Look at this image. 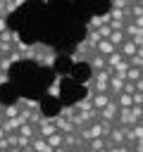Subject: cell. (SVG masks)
<instances>
[{"instance_id": "1", "label": "cell", "mask_w": 143, "mask_h": 152, "mask_svg": "<svg viewBox=\"0 0 143 152\" xmlns=\"http://www.w3.org/2000/svg\"><path fill=\"white\" fill-rule=\"evenodd\" d=\"M117 112H119V104H117L114 97H112L102 109H98V119H100V121H110V124H114V121H117Z\"/></svg>"}, {"instance_id": "2", "label": "cell", "mask_w": 143, "mask_h": 152, "mask_svg": "<svg viewBox=\"0 0 143 152\" xmlns=\"http://www.w3.org/2000/svg\"><path fill=\"white\" fill-rule=\"evenodd\" d=\"M107 140L110 145H126V126H112L110 133H107Z\"/></svg>"}, {"instance_id": "3", "label": "cell", "mask_w": 143, "mask_h": 152, "mask_svg": "<svg viewBox=\"0 0 143 152\" xmlns=\"http://www.w3.org/2000/svg\"><path fill=\"white\" fill-rule=\"evenodd\" d=\"M124 81H126V78H124V74H112V76H110V81H107V90H110V95H112V97L122 93Z\"/></svg>"}, {"instance_id": "4", "label": "cell", "mask_w": 143, "mask_h": 152, "mask_svg": "<svg viewBox=\"0 0 143 152\" xmlns=\"http://www.w3.org/2000/svg\"><path fill=\"white\" fill-rule=\"evenodd\" d=\"M52 124H55V128H57L60 133H64V135H67V133H76V126H74L69 119L60 116V114H57V116H52Z\"/></svg>"}, {"instance_id": "5", "label": "cell", "mask_w": 143, "mask_h": 152, "mask_svg": "<svg viewBox=\"0 0 143 152\" xmlns=\"http://www.w3.org/2000/svg\"><path fill=\"white\" fill-rule=\"evenodd\" d=\"M86 150H105V147H110V140L105 138V135H100V138H91V140H86V142H81Z\"/></svg>"}, {"instance_id": "6", "label": "cell", "mask_w": 143, "mask_h": 152, "mask_svg": "<svg viewBox=\"0 0 143 152\" xmlns=\"http://www.w3.org/2000/svg\"><path fill=\"white\" fill-rule=\"evenodd\" d=\"M29 147H31L33 152H55V150H52V147L48 145V140H45V138H41V135H33V138H31V145H29Z\"/></svg>"}, {"instance_id": "7", "label": "cell", "mask_w": 143, "mask_h": 152, "mask_svg": "<svg viewBox=\"0 0 143 152\" xmlns=\"http://www.w3.org/2000/svg\"><path fill=\"white\" fill-rule=\"evenodd\" d=\"M93 52H98V55H102V57H107V55H112V52H117V48L110 43V40H100V43H95L93 48H91Z\"/></svg>"}, {"instance_id": "8", "label": "cell", "mask_w": 143, "mask_h": 152, "mask_svg": "<svg viewBox=\"0 0 143 152\" xmlns=\"http://www.w3.org/2000/svg\"><path fill=\"white\" fill-rule=\"evenodd\" d=\"M110 100H112V95H110V93H95V95H91V104H93L95 109H102Z\"/></svg>"}, {"instance_id": "9", "label": "cell", "mask_w": 143, "mask_h": 152, "mask_svg": "<svg viewBox=\"0 0 143 152\" xmlns=\"http://www.w3.org/2000/svg\"><path fill=\"white\" fill-rule=\"evenodd\" d=\"M117 52H119L122 57H126V59H129V57H133V55L138 52V48H136V45H133L131 40H124V43H122V45L117 48Z\"/></svg>"}, {"instance_id": "10", "label": "cell", "mask_w": 143, "mask_h": 152, "mask_svg": "<svg viewBox=\"0 0 143 152\" xmlns=\"http://www.w3.org/2000/svg\"><path fill=\"white\" fill-rule=\"evenodd\" d=\"M19 109H21V104H19V102L7 104V107H0V116H2V119H14V116L19 114Z\"/></svg>"}, {"instance_id": "11", "label": "cell", "mask_w": 143, "mask_h": 152, "mask_svg": "<svg viewBox=\"0 0 143 152\" xmlns=\"http://www.w3.org/2000/svg\"><path fill=\"white\" fill-rule=\"evenodd\" d=\"M105 24H110V14H95V17H91L88 28H100V26H105Z\"/></svg>"}, {"instance_id": "12", "label": "cell", "mask_w": 143, "mask_h": 152, "mask_svg": "<svg viewBox=\"0 0 143 152\" xmlns=\"http://www.w3.org/2000/svg\"><path fill=\"white\" fill-rule=\"evenodd\" d=\"M0 126L5 128V133H17L21 124H19V119L14 116V119H2V121H0Z\"/></svg>"}, {"instance_id": "13", "label": "cell", "mask_w": 143, "mask_h": 152, "mask_svg": "<svg viewBox=\"0 0 143 152\" xmlns=\"http://www.w3.org/2000/svg\"><path fill=\"white\" fill-rule=\"evenodd\" d=\"M45 140H48V145H50L52 150H57V147H62V145H64V133H60V131H57V133L48 135Z\"/></svg>"}, {"instance_id": "14", "label": "cell", "mask_w": 143, "mask_h": 152, "mask_svg": "<svg viewBox=\"0 0 143 152\" xmlns=\"http://www.w3.org/2000/svg\"><path fill=\"white\" fill-rule=\"evenodd\" d=\"M105 59H107V69H112V71H114V69H117V66H119V64H122L126 57H122L119 52H112V55H107Z\"/></svg>"}, {"instance_id": "15", "label": "cell", "mask_w": 143, "mask_h": 152, "mask_svg": "<svg viewBox=\"0 0 143 152\" xmlns=\"http://www.w3.org/2000/svg\"><path fill=\"white\" fill-rule=\"evenodd\" d=\"M17 133L19 135H26V138H33V135H38V128H36V124H21Z\"/></svg>"}, {"instance_id": "16", "label": "cell", "mask_w": 143, "mask_h": 152, "mask_svg": "<svg viewBox=\"0 0 143 152\" xmlns=\"http://www.w3.org/2000/svg\"><path fill=\"white\" fill-rule=\"evenodd\" d=\"M107 40H110V43H112L114 48H119V45H122L124 40H129V38H126V33H124V31H112Z\"/></svg>"}, {"instance_id": "17", "label": "cell", "mask_w": 143, "mask_h": 152, "mask_svg": "<svg viewBox=\"0 0 143 152\" xmlns=\"http://www.w3.org/2000/svg\"><path fill=\"white\" fill-rule=\"evenodd\" d=\"M114 102H117L119 107H133V100H131L129 93H119V95H114Z\"/></svg>"}, {"instance_id": "18", "label": "cell", "mask_w": 143, "mask_h": 152, "mask_svg": "<svg viewBox=\"0 0 143 152\" xmlns=\"http://www.w3.org/2000/svg\"><path fill=\"white\" fill-rule=\"evenodd\" d=\"M0 40H2V43H7V45H14V43H19V36H17L14 31H10V28H7V31H2V33H0Z\"/></svg>"}, {"instance_id": "19", "label": "cell", "mask_w": 143, "mask_h": 152, "mask_svg": "<svg viewBox=\"0 0 143 152\" xmlns=\"http://www.w3.org/2000/svg\"><path fill=\"white\" fill-rule=\"evenodd\" d=\"M141 74H143L141 69H136V66H129V69H126V74H124V78H126V81H138V78H141Z\"/></svg>"}, {"instance_id": "20", "label": "cell", "mask_w": 143, "mask_h": 152, "mask_svg": "<svg viewBox=\"0 0 143 152\" xmlns=\"http://www.w3.org/2000/svg\"><path fill=\"white\" fill-rule=\"evenodd\" d=\"M29 145H31V138H26V135H19V133H17V147H19V150H26Z\"/></svg>"}, {"instance_id": "21", "label": "cell", "mask_w": 143, "mask_h": 152, "mask_svg": "<svg viewBox=\"0 0 143 152\" xmlns=\"http://www.w3.org/2000/svg\"><path fill=\"white\" fill-rule=\"evenodd\" d=\"M133 0H112V7L114 10H129Z\"/></svg>"}, {"instance_id": "22", "label": "cell", "mask_w": 143, "mask_h": 152, "mask_svg": "<svg viewBox=\"0 0 143 152\" xmlns=\"http://www.w3.org/2000/svg\"><path fill=\"white\" fill-rule=\"evenodd\" d=\"M98 33H100V38H102V40H107V38H110V33H112V26H110V24H105V26H100V28H98Z\"/></svg>"}, {"instance_id": "23", "label": "cell", "mask_w": 143, "mask_h": 152, "mask_svg": "<svg viewBox=\"0 0 143 152\" xmlns=\"http://www.w3.org/2000/svg\"><path fill=\"white\" fill-rule=\"evenodd\" d=\"M122 93H129V95H133V93H136V81H124V88H122Z\"/></svg>"}, {"instance_id": "24", "label": "cell", "mask_w": 143, "mask_h": 152, "mask_svg": "<svg viewBox=\"0 0 143 152\" xmlns=\"http://www.w3.org/2000/svg\"><path fill=\"white\" fill-rule=\"evenodd\" d=\"M74 112H76V109H74V104H69V107H62V109H60V116L72 119V116H74Z\"/></svg>"}, {"instance_id": "25", "label": "cell", "mask_w": 143, "mask_h": 152, "mask_svg": "<svg viewBox=\"0 0 143 152\" xmlns=\"http://www.w3.org/2000/svg\"><path fill=\"white\" fill-rule=\"evenodd\" d=\"M129 64H131V66H136V69H141V71H143V57H138V55H133V57H129Z\"/></svg>"}, {"instance_id": "26", "label": "cell", "mask_w": 143, "mask_h": 152, "mask_svg": "<svg viewBox=\"0 0 143 152\" xmlns=\"http://www.w3.org/2000/svg\"><path fill=\"white\" fill-rule=\"evenodd\" d=\"M10 66H12V62L2 55V59H0V74H7V71H10Z\"/></svg>"}, {"instance_id": "27", "label": "cell", "mask_w": 143, "mask_h": 152, "mask_svg": "<svg viewBox=\"0 0 143 152\" xmlns=\"http://www.w3.org/2000/svg\"><path fill=\"white\" fill-rule=\"evenodd\" d=\"M5 57H7V59H10V62H12V64H14V62H19V59H21V52H19V50H17V48H14V50H12V52H10V55H5Z\"/></svg>"}, {"instance_id": "28", "label": "cell", "mask_w": 143, "mask_h": 152, "mask_svg": "<svg viewBox=\"0 0 143 152\" xmlns=\"http://www.w3.org/2000/svg\"><path fill=\"white\" fill-rule=\"evenodd\" d=\"M24 2H26V0H12V2H10V5H7V14H12V12H14V10H17V7H21V5H24Z\"/></svg>"}, {"instance_id": "29", "label": "cell", "mask_w": 143, "mask_h": 152, "mask_svg": "<svg viewBox=\"0 0 143 152\" xmlns=\"http://www.w3.org/2000/svg\"><path fill=\"white\" fill-rule=\"evenodd\" d=\"M131 100H133V104H136V107H141V104H143V93H133V95H131Z\"/></svg>"}, {"instance_id": "30", "label": "cell", "mask_w": 143, "mask_h": 152, "mask_svg": "<svg viewBox=\"0 0 143 152\" xmlns=\"http://www.w3.org/2000/svg\"><path fill=\"white\" fill-rule=\"evenodd\" d=\"M48 93H50V95H57V93H60V78H57V81H55V83L48 88Z\"/></svg>"}, {"instance_id": "31", "label": "cell", "mask_w": 143, "mask_h": 152, "mask_svg": "<svg viewBox=\"0 0 143 152\" xmlns=\"http://www.w3.org/2000/svg\"><path fill=\"white\" fill-rule=\"evenodd\" d=\"M131 21H133L138 28H143V14H138V17H131Z\"/></svg>"}, {"instance_id": "32", "label": "cell", "mask_w": 143, "mask_h": 152, "mask_svg": "<svg viewBox=\"0 0 143 152\" xmlns=\"http://www.w3.org/2000/svg\"><path fill=\"white\" fill-rule=\"evenodd\" d=\"M7 147H10V142H7V135H2V138H0V150L5 152Z\"/></svg>"}, {"instance_id": "33", "label": "cell", "mask_w": 143, "mask_h": 152, "mask_svg": "<svg viewBox=\"0 0 143 152\" xmlns=\"http://www.w3.org/2000/svg\"><path fill=\"white\" fill-rule=\"evenodd\" d=\"M7 31V17H0V33Z\"/></svg>"}, {"instance_id": "34", "label": "cell", "mask_w": 143, "mask_h": 152, "mask_svg": "<svg viewBox=\"0 0 143 152\" xmlns=\"http://www.w3.org/2000/svg\"><path fill=\"white\" fill-rule=\"evenodd\" d=\"M136 93H143V78L136 81Z\"/></svg>"}, {"instance_id": "35", "label": "cell", "mask_w": 143, "mask_h": 152, "mask_svg": "<svg viewBox=\"0 0 143 152\" xmlns=\"http://www.w3.org/2000/svg\"><path fill=\"white\" fill-rule=\"evenodd\" d=\"M5 152H24V150H19V147H17V145H12V147H7V150H5Z\"/></svg>"}, {"instance_id": "36", "label": "cell", "mask_w": 143, "mask_h": 152, "mask_svg": "<svg viewBox=\"0 0 143 152\" xmlns=\"http://www.w3.org/2000/svg\"><path fill=\"white\" fill-rule=\"evenodd\" d=\"M69 152H86V147H83V145H79V147H72Z\"/></svg>"}, {"instance_id": "37", "label": "cell", "mask_w": 143, "mask_h": 152, "mask_svg": "<svg viewBox=\"0 0 143 152\" xmlns=\"http://www.w3.org/2000/svg\"><path fill=\"white\" fill-rule=\"evenodd\" d=\"M55 152H69V150H67V147H64V145H62V147H57V150H55Z\"/></svg>"}, {"instance_id": "38", "label": "cell", "mask_w": 143, "mask_h": 152, "mask_svg": "<svg viewBox=\"0 0 143 152\" xmlns=\"http://www.w3.org/2000/svg\"><path fill=\"white\" fill-rule=\"evenodd\" d=\"M136 55H138V57H143V45L138 48V52H136Z\"/></svg>"}, {"instance_id": "39", "label": "cell", "mask_w": 143, "mask_h": 152, "mask_svg": "<svg viewBox=\"0 0 143 152\" xmlns=\"http://www.w3.org/2000/svg\"><path fill=\"white\" fill-rule=\"evenodd\" d=\"M141 121H143V104H141Z\"/></svg>"}, {"instance_id": "40", "label": "cell", "mask_w": 143, "mask_h": 152, "mask_svg": "<svg viewBox=\"0 0 143 152\" xmlns=\"http://www.w3.org/2000/svg\"><path fill=\"white\" fill-rule=\"evenodd\" d=\"M0 55H2V40H0Z\"/></svg>"}, {"instance_id": "41", "label": "cell", "mask_w": 143, "mask_h": 152, "mask_svg": "<svg viewBox=\"0 0 143 152\" xmlns=\"http://www.w3.org/2000/svg\"><path fill=\"white\" fill-rule=\"evenodd\" d=\"M24 152H33V150H31V147H26V150H24Z\"/></svg>"}, {"instance_id": "42", "label": "cell", "mask_w": 143, "mask_h": 152, "mask_svg": "<svg viewBox=\"0 0 143 152\" xmlns=\"http://www.w3.org/2000/svg\"><path fill=\"white\" fill-rule=\"evenodd\" d=\"M126 152H133V150H131V147H129V150H126Z\"/></svg>"}, {"instance_id": "43", "label": "cell", "mask_w": 143, "mask_h": 152, "mask_svg": "<svg viewBox=\"0 0 143 152\" xmlns=\"http://www.w3.org/2000/svg\"><path fill=\"white\" fill-rule=\"evenodd\" d=\"M0 59H2V55H0Z\"/></svg>"}, {"instance_id": "44", "label": "cell", "mask_w": 143, "mask_h": 152, "mask_svg": "<svg viewBox=\"0 0 143 152\" xmlns=\"http://www.w3.org/2000/svg\"><path fill=\"white\" fill-rule=\"evenodd\" d=\"M141 78H143V74H141Z\"/></svg>"}, {"instance_id": "45", "label": "cell", "mask_w": 143, "mask_h": 152, "mask_svg": "<svg viewBox=\"0 0 143 152\" xmlns=\"http://www.w3.org/2000/svg\"><path fill=\"white\" fill-rule=\"evenodd\" d=\"M136 2H138V0H136Z\"/></svg>"}, {"instance_id": "46", "label": "cell", "mask_w": 143, "mask_h": 152, "mask_svg": "<svg viewBox=\"0 0 143 152\" xmlns=\"http://www.w3.org/2000/svg\"><path fill=\"white\" fill-rule=\"evenodd\" d=\"M0 152H2V150H0Z\"/></svg>"}]
</instances>
